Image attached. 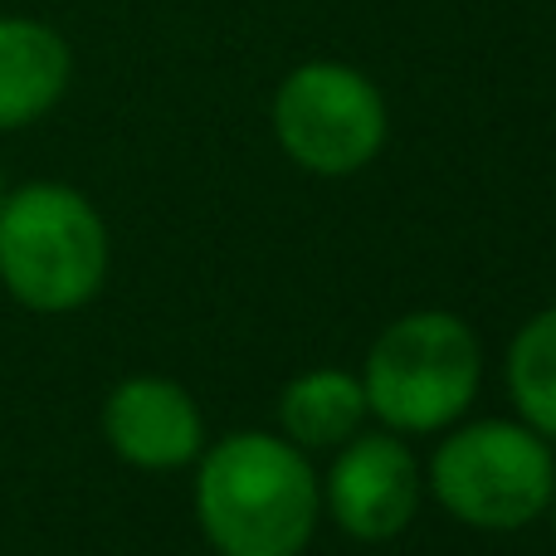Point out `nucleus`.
Returning a JSON list of instances; mask_svg holds the SVG:
<instances>
[{
    "label": "nucleus",
    "instance_id": "obj_11",
    "mask_svg": "<svg viewBox=\"0 0 556 556\" xmlns=\"http://www.w3.org/2000/svg\"><path fill=\"white\" fill-rule=\"evenodd\" d=\"M547 518H552V538H556V483H552V498H547Z\"/></svg>",
    "mask_w": 556,
    "mask_h": 556
},
{
    "label": "nucleus",
    "instance_id": "obj_7",
    "mask_svg": "<svg viewBox=\"0 0 556 556\" xmlns=\"http://www.w3.org/2000/svg\"><path fill=\"white\" fill-rule=\"evenodd\" d=\"M103 440L142 473H176L201 459L205 415L186 386L166 376H127L103 401Z\"/></svg>",
    "mask_w": 556,
    "mask_h": 556
},
{
    "label": "nucleus",
    "instance_id": "obj_9",
    "mask_svg": "<svg viewBox=\"0 0 556 556\" xmlns=\"http://www.w3.org/2000/svg\"><path fill=\"white\" fill-rule=\"evenodd\" d=\"M366 415L371 410H366L362 376L342 366H317V371L293 376L278 395V434L303 454L342 450L352 434H362Z\"/></svg>",
    "mask_w": 556,
    "mask_h": 556
},
{
    "label": "nucleus",
    "instance_id": "obj_12",
    "mask_svg": "<svg viewBox=\"0 0 556 556\" xmlns=\"http://www.w3.org/2000/svg\"><path fill=\"white\" fill-rule=\"evenodd\" d=\"M5 191H10V186H5V166H0V201H5Z\"/></svg>",
    "mask_w": 556,
    "mask_h": 556
},
{
    "label": "nucleus",
    "instance_id": "obj_3",
    "mask_svg": "<svg viewBox=\"0 0 556 556\" xmlns=\"http://www.w3.org/2000/svg\"><path fill=\"white\" fill-rule=\"evenodd\" d=\"M483 342L459 313L420 307L376 332L362 362L366 410L395 434H444L473 410Z\"/></svg>",
    "mask_w": 556,
    "mask_h": 556
},
{
    "label": "nucleus",
    "instance_id": "obj_4",
    "mask_svg": "<svg viewBox=\"0 0 556 556\" xmlns=\"http://www.w3.org/2000/svg\"><path fill=\"white\" fill-rule=\"evenodd\" d=\"M556 450L522 420L450 425L425 464V489L454 522L479 532H518L547 513Z\"/></svg>",
    "mask_w": 556,
    "mask_h": 556
},
{
    "label": "nucleus",
    "instance_id": "obj_1",
    "mask_svg": "<svg viewBox=\"0 0 556 556\" xmlns=\"http://www.w3.org/2000/svg\"><path fill=\"white\" fill-rule=\"evenodd\" d=\"M323 522V479L283 434L235 430L195 459V528L215 556H303Z\"/></svg>",
    "mask_w": 556,
    "mask_h": 556
},
{
    "label": "nucleus",
    "instance_id": "obj_10",
    "mask_svg": "<svg viewBox=\"0 0 556 556\" xmlns=\"http://www.w3.org/2000/svg\"><path fill=\"white\" fill-rule=\"evenodd\" d=\"M503 376H508L518 420L532 425L556 450V303L518 327V337L508 342Z\"/></svg>",
    "mask_w": 556,
    "mask_h": 556
},
{
    "label": "nucleus",
    "instance_id": "obj_8",
    "mask_svg": "<svg viewBox=\"0 0 556 556\" xmlns=\"http://www.w3.org/2000/svg\"><path fill=\"white\" fill-rule=\"evenodd\" d=\"M74 78V49L49 20L0 15V132L39 123Z\"/></svg>",
    "mask_w": 556,
    "mask_h": 556
},
{
    "label": "nucleus",
    "instance_id": "obj_2",
    "mask_svg": "<svg viewBox=\"0 0 556 556\" xmlns=\"http://www.w3.org/2000/svg\"><path fill=\"white\" fill-rule=\"evenodd\" d=\"M108 225L84 191L25 181L0 201V283L29 313H78L108 283Z\"/></svg>",
    "mask_w": 556,
    "mask_h": 556
},
{
    "label": "nucleus",
    "instance_id": "obj_6",
    "mask_svg": "<svg viewBox=\"0 0 556 556\" xmlns=\"http://www.w3.org/2000/svg\"><path fill=\"white\" fill-rule=\"evenodd\" d=\"M420 459L395 430L352 434L342 450H332V464L323 473V513L342 538L366 542V547L401 538L420 513Z\"/></svg>",
    "mask_w": 556,
    "mask_h": 556
},
{
    "label": "nucleus",
    "instance_id": "obj_5",
    "mask_svg": "<svg viewBox=\"0 0 556 556\" xmlns=\"http://www.w3.org/2000/svg\"><path fill=\"white\" fill-rule=\"evenodd\" d=\"M274 142L298 172L307 176H356L381 156L391 137L381 88L371 74L342 59H307L288 68L274 88Z\"/></svg>",
    "mask_w": 556,
    "mask_h": 556
}]
</instances>
